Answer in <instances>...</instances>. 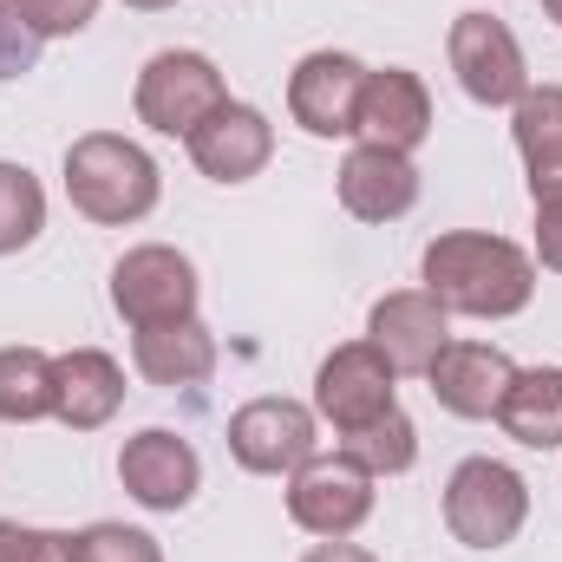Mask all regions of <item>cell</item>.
I'll list each match as a JSON object with an SVG mask.
<instances>
[{
  "instance_id": "22",
  "label": "cell",
  "mask_w": 562,
  "mask_h": 562,
  "mask_svg": "<svg viewBox=\"0 0 562 562\" xmlns=\"http://www.w3.org/2000/svg\"><path fill=\"white\" fill-rule=\"evenodd\" d=\"M510 138L524 150L530 177L537 170H562V86H530L510 105Z\"/></svg>"
},
{
  "instance_id": "21",
  "label": "cell",
  "mask_w": 562,
  "mask_h": 562,
  "mask_svg": "<svg viewBox=\"0 0 562 562\" xmlns=\"http://www.w3.org/2000/svg\"><path fill=\"white\" fill-rule=\"evenodd\" d=\"M340 451H347L360 471H373V477H400V471H413V464H419V425L393 406V413L367 419L360 431H347V438H340Z\"/></svg>"
},
{
  "instance_id": "23",
  "label": "cell",
  "mask_w": 562,
  "mask_h": 562,
  "mask_svg": "<svg viewBox=\"0 0 562 562\" xmlns=\"http://www.w3.org/2000/svg\"><path fill=\"white\" fill-rule=\"evenodd\" d=\"M46 229V190L26 164H7L0 157V256H20L33 249Z\"/></svg>"
},
{
  "instance_id": "6",
  "label": "cell",
  "mask_w": 562,
  "mask_h": 562,
  "mask_svg": "<svg viewBox=\"0 0 562 562\" xmlns=\"http://www.w3.org/2000/svg\"><path fill=\"white\" fill-rule=\"evenodd\" d=\"M445 53H451V72L471 105H517L530 92V59L497 13H458Z\"/></svg>"
},
{
  "instance_id": "18",
  "label": "cell",
  "mask_w": 562,
  "mask_h": 562,
  "mask_svg": "<svg viewBox=\"0 0 562 562\" xmlns=\"http://www.w3.org/2000/svg\"><path fill=\"white\" fill-rule=\"evenodd\" d=\"M216 334L190 314V321H164V327H138L132 340V367L150 386H203L216 373Z\"/></svg>"
},
{
  "instance_id": "15",
  "label": "cell",
  "mask_w": 562,
  "mask_h": 562,
  "mask_svg": "<svg viewBox=\"0 0 562 562\" xmlns=\"http://www.w3.org/2000/svg\"><path fill=\"white\" fill-rule=\"evenodd\" d=\"M183 144H190V164H196L210 183H249V177H262L269 157H276V125H269L256 105L229 99L223 112H210Z\"/></svg>"
},
{
  "instance_id": "12",
  "label": "cell",
  "mask_w": 562,
  "mask_h": 562,
  "mask_svg": "<svg viewBox=\"0 0 562 562\" xmlns=\"http://www.w3.org/2000/svg\"><path fill=\"white\" fill-rule=\"evenodd\" d=\"M353 138L380 144V150H419L431 138V92L413 66H367V86H360V112H353Z\"/></svg>"
},
{
  "instance_id": "19",
  "label": "cell",
  "mask_w": 562,
  "mask_h": 562,
  "mask_svg": "<svg viewBox=\"0 0 562 562\" xmlns=\"http://www.w3.org/2000/svg\"><path fill=\"white\" fill-rule=\"evenodd\" d=\"M497 425H504V438H517L530 451H562V367L517 373L497 406Z\"/></svg>"
},
{
  "instance_id": "31",
  "label": "cell",
  "mask_w": 562,
  "mask_h": 562,
  "mask_svg": "<svg viewBox=\"0 0 562 562\" xmlns=\"http://www.w3.org/2000/svg\"><path fill=\"white\" fill-rule=\"evenodd\" d=\"M125 7H138V13H164V7H177V0H125Z\"/></svg>"
},
{
  "instance_id": "7",
  "label": "cell",
  "mask_w": 562,
  "mask_h": 562,
  "mask_svg": "<svg viewBox=\"0 0 562 562\" xmlns=\"http://www.w3.org/2000/svg\"><path fill=\"white\" fill-rule=\"evenodd\" d=\"M393 406H400V373H393V360L373 340H347V347H334L321 360V373H314V413L334 425V438L360 431L367 419H380Z\"/></svg>"
},
{
  "instance_id": "13",
  "label": "cell",
  "mask_w": 562,
  "mask_h": 562,
  "mask_svg": "<svg viewBox=\"0 0 562 562\" xmlns=\"http://www.w3.org/2000/svg\"><path fill=\"white\" fill-rule=\"evenodd\" d=\"M510 380H517V360H510L504 347H491V340H451V347L431 360V373H425L431 400H438L451 419H497Z\"/></svg>"
},
{
  "instance_id": "3",
  "label": "cell",
  "mask_w": 562,
  "mask_h": 562,
  "mask_svg": "<svg viewBox=\"0 0 562 562\" xmlns=\"http://www.w3.org/2000/svg\"><path fill=\"white\" fill-rule=\"evenodd\" d=\"M530 524V484L504 458H464L445 484V530L464 550H504Z\"/></svg>"
},
{
  "instance_id": "17",
  "label": "cell",
  "mask_w": 562,
  "mask_h": 562,
  "mask_svg": "<svg viewBox=\"0 0 562 562\" xmlns=\"http://www.w3.org/2000/svg\"><path fill=\"white\" fill-rule=\"evenodd\" d=\"M125 406V367L105 347H72L53 360V419L72 431H99Z\"/></svg>"
},
{
  "instance_id": "9",
  "label": "cell",
  "mask_w": 562,
  "mask_h": 562,
  "mask_svg": "<svg viewBox=\"0 0 562 562\" xmlns=\"http://www.w3.org/2000/svg\"><path fill=\"white\" fill-rule=\"evenodd\" d=\"M321 451V413L301 400H249L229 413V458L256 477H294Z\"/></svg>"
},
{
  "instance_id": "11",
  "label": "cell",
  "mask_w": 562,
  "mask_h": 562,
  "mask_svg": "<svg viewBox=\"0 0 562 562\" xmlns=\"http://www.w3.org/2000/svg\"><path fill=\"white\" fill-rule=\"evenodd\" d=\"M360 86H367V66L353 53H307L288 72V119L307 138H353Z\"/></svg>"
},
{
  "instance_id": "1",
  "label": "cell",
  "mask_w": 562,
  "mask_h": 562,
  "mask_svg": "<svg viewBox=\"0 0 562 562\" xmlns=\"http://www.w3.org/2000/svg\"><path fill=\"white\" fill-rule=\"evenodd\" d=\"M419 269H425V294L445 314H464V321H510L537 294L530 249H517L510 236H484V229H445V236H431Z\"/></svg>"
},
{
  "instance_id": "30",
  "label": "cell",
  "mask_w": 562,
  "mask_h": 562,
  "mask_svg": "<svg viewBox=\"0 0 562 562\" xmlns=\"http://www.w3.org/2000/svg\"><path fill=\"white\" fill-rule=\"evenodd\" d=\"M530 196L537 203H562V170H537L530 177Z\"/></svg>"
},
{
  "instance_id": "32",
  "label": "cell",
  "mask_w": 562,
  "mask_h": 562,
  "mask_svg": "<svg viewBox=\"0 0 562 562\" xmlns=\"http://www.w3.org/2000/svg\"><path fill=\"white\" fill-rule=\"evenodd\" d=\"M537 7H543V13H550V20L562 26V0H537Z\"/></svg>"
},
{
  "instance_id": "24",
  "label": "cell",
  "mask_w": 562,
  "mask_h": 562,
  "mask_svg": "<svg viewBox=\"0 0 562 562\" xmlns=\"http://www.w3.org/2000/svg\"><path fill=\"white\" fill-rule=\"evenodd\" d=\"M72 562H164V550L150 530H132V524H86L72 537Z\"/></svg>"
},
{
  "instance_id": "29",
  "label": "cell",
  "mask_w": 562,
  "mask_h": 562,
  "mask_svg": "<svg viewBox=\"0 0 562 562\" xmlns=\"http://www.w3.org/2000/svg\"><path fill=\"white\" fill-rule=\"evenodd\" d=\"M301 562H380L373 550H360V543H314Z\"/></svg>"
},
{
  "instance_id": "27",
  "label": "cell",
  "mask_w": 562,
  "mask_h": 562,
  "mask_svg": "<svg viewBox=\"0 0 562 562\" xmlns=\"http://www.w3.org/2000/svg\"><path fill=\"white\" fill-rule=\"evenodd\" d=\"M13 7L26 13V26L40 40H72L99 20V0H13Z\"/></svg>"
},
{
  "instance_id": "5",
  "label": "cell",
  "mask_w": 562,
  "mask_h": 562,
  "mask_svg": "<svg viewBox=\"0 0 562 562\" xmlns=\"http://www.w3.org/2000/svg\"><path fill=\"white\" fill-rule=\"evenodd\" d=\"M288 517L321 543H347L373 517V471H360L347 451H314L288 477Z\"/></svg>"
},
{
  "instance_id": "14",
  "label": "cell",
  "mask_w": 562,
  "mask_h": 562,
  "mask_svg": "<svg viewBox=\"0 0 562 562\" xmlns=\"http://www.w3.org/2000/svg\"><path fill=\"white\" fill-rule=\"evenodd\" d=\"M367 340L393 360V373H431V360L451 347V314L425 288H393L367 314Z\"/></svg>"
},
{
  "instance_id": "4",
  "label": "cell",
  "mask_w": 562,
  "mask_h": 562,
  "mask_svg": "<svg viewBox=\"0 0 562 562\" xmlns=\"http://www.w3.org/2000/svg\"><path fill=\"white\" fill-rule=\"evenodd\" d=\"M132 105H138V119L150 125V132H164V138H190L210 112L229 105V86H223V72H216L210 53L164 46V53L144 59Z\"/></svg>"
},
{
  "instance_id": "20",
  "label": "cell",
  "mask_w": 562,
  "mask_h": 562,
  "mask_svg": "<svg viewBox=\"0 0 562 562\" xmlns=\"http://www.w3.org/2000/svg\"><path fill=\"white\" fill-rule=\"evenodd\" d=\"M53 419V353L0 347V425Z\"/></svg>"
},
{
  "instance_id": "28",
  "label": "cell",
  "mask_w": 562,
  "mask_h": 562,
  "mask_svg": "<svg viewBox=\"0 0 562 562\" xmlns=\"http://www.w3.org/2000/svg\"><path fill=\"white\" fill-rule=\"evenodd\" d=\"M537 269L562 276V203H537Z\"/></svg>"
},
{
  "instance_id": "2",
  "label": "cell",
  "mask_w": 562,
  "mask_h": 562,
  "mask_svg": "<svg viewBox=\"0 0 562 562\" xmlns=\"http://www.w3.org/2000/svg\"><path fill=\"white\" fill-rule=\"evenodd\" d=\"M66 196L86 223L99 229H125L144 223L164 196V170L144 144L119 138V132H86L66 144Z\"/></svg>"
},
{
  "instance_id": "26",
  "label": "cell",
  "mask_w": 562,
  "mask_h": 562,
  "mask_svg": "<svg viewBox=\"0 0 562 562\" xmlns=\"http://www.w3.org/2000/svg\"><path fill=\"white\" fill-rule=\"evenodd\" d=\"M40 46H46V40L26 26V13H20L13 0H0V86H7V79H26V72L40 66Z\"/></svg>"
},
{
  "instance_id": "10",
  "label": "cell",
  "mask_w": 562,
  "mask_h": 562,
  "mask_svg": "<svg viewBox=\"0 0 562 562\" xmlns=\"http://www.w3.org/2000/svg\"><path fill=\"white\" fill-rule=\"evenodd\" d=\"M119 484L132 491V504L157 510V517H177L203 491V458L170 425H144L138 438H125V451H119Z\"/></svg>"
},
{
  "instance_id": "16",
  "label": "cell",
  "mask_w": 562,
  "mask_h": 562,
  "mask_svg": "<svg viewBox=\"0 0 562 562\" xmlns=\"http://www.w3.org/2000/svg\"><path fill=\"white\" fill-rule=\"evenodd\" d=\"M340 210L353 223H400L413 203H419V164L406 150H380V144H353L340 177Z\"/></svg>"
},
{
  "instance_id": "8",
  "label": "cell",
  "mask_w": 562,
  "mask_h": 562,
  "mask_svg": "<svg viewBox=\"0 0 562 562\" xmlns=\"http://www.w3.org/2000/svg\"><path fill=\"white\" fill-rule=\"evenodd\" d=\"M196 262L170 243H138L119 256L112 269V307L132 327H164V321H190L196 314Z\"/></svg>"
},
{
  "instance_id": "25",
  "label": "cell",
  "mask_w": 562,
  "mask_h": 562,
  "mask_svg": "<svg viewBox=\"0 0 562 562\" xmlns=\"http://www.w3.org/2000/svg\"><path fill=\"white\" fill-rule=\"evenodd\" d=\"M0 562H72V537L0 517Z\"/></svg>"
}]
</instances>
